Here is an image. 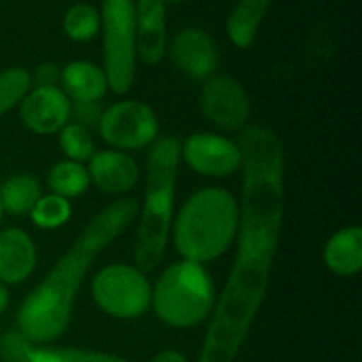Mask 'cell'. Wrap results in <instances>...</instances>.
<instances>
[{
	"instance_id": "cell-1",
	"label": "cell",
	"mask_w": 362,
	"mask_h": 362,
	"mask_svg": "<svg viewBox=\"0 0 362 362\" xmlns=\"http://www.w3.org/2000/svg\"><path fill=\"white\" fill-rule=\"evenodd\" d=\"M243 197L237 251L216 300L197 362H233L265 299L285 212V152L271 129L247 126L239 134Z\"/></svg>"
},
{
	"instance_id": "cell-2",
	"label": "cell",
	"mask_w": 362,
	"mask_h": 362,
	"mask_svg": "<svg viewBox=\"0 0 362 362\" xmlns=\"http://www.w3.org/2000/svg\"><path fill=\"white\" fill-rule=\"evenodd\" d=\"M138 209L133 198H120L103 207L21 303L16 329L35 345L60 338L69 327L76 297L92 264L133 223Z\"/></svg>"
},
{
	"instance_id": "cell-3",
	"label": "cell",
	"mask_w": 362,
	"mask_h": 362,
	"mask_svg": "<svg viewBox=\"0 0 362 362\" xmlns=\"http://www.w3.org/2000/svg\"><path fill=\"white\" fill-rule=\"evenodd\" d=\"M180 165V141L159 136L147 156V180L138 221L134 262L144 272L154 271L165 258L175 216V189Z\"/></svg>"
},
{
	"instance_id": "cell-4",
	"label": "cell",
	"mask_w": 362,
	"mask_h": 362,
	"mask_svg": "<svg viewBox=\"0 0 362 362\" xmlns=\"http://www.w3.org/2000/svg\"><path fill=\"white\" fill-rule=\"evenodd\" d=\"M239 226V204L223 187L191 194L173 216L170 239L182 260L209 264L232 246Z\"/></svg>"
},
{
	"instance_id": "cell-5",
	"label": "cell",
	"mask_w": 362,
	"mask_h": 362,
	"mask_svg": "<svg viewBox=\"0 0 362 362\" xmlns=\"http://www.w3.org/2000/svg\"><path fill=\"white\" fill-rule=\"evenodd\" d=\"M216 300V285L205 265L180 260L158 278L151 306L159 320L170 327L189 329L211 317Z\"/></svg>"
},
{
	"instance_id": "cell-6",
	"label": "cell",
	"mask_w": 362,
	"mask_h": 362,
	"mask_svg": "<svg viewBox=\"0 0 362 362\" xmlns=\"http://www.w3.org/2000/svg\"><path fill=\"white\" fill-rule=\"evenodd\" d=\"M103 59L108 88L127 94L136 74V18L133 0H105L101 14Z\"/></svg>"
},
{
	"instance_id": "cell-7",
	"label": "cell",
	"mask_w": 362,
	"mask_h": 362,
	"mask_svg": "<svg viewBox=\"0 0 362 362\" xmlns=\"http://www.w3.org/2000/svg\"><path fill=\"white\" fill-rule=\"evenodd\" d=\"M92 297L103 313L120 320H131L147 313L152 286L136 265L110 264L99 269L92 279Z\"/></svg>"
},
{
	"instance_id": "cell-8",
	"label": "cell",
	"mask_w": 362,
	"mask_h": 362,
	"mask_svg": "<svg viewBox=\"0 0 362 362\" xmlns=\"http://www.w3.org/2000/svg\"><path fill=\"white\" fill-rule=\"evenodd\" d=\"M98 129L115 151H140L159 138V120L147 103L122 99L105 108Z\"/></svg>"
},
{
	"instance_id": "cell-9",
	"label": "cell",
	"mask_w": 362,
	"mask_h": 362,
	"mask_svg": "<svg viewBox=\"0 0 362 362\" xmlns=\"http://www.w3.org/2000/svg\"><path fill=\"white\" fill-rule=\"evenodd\" d=\"M180 159L200 175L223 179L243 170L239 144L216 133H194L180 144Z\"/></svg>"
},
{
	"instance_id": "cell-10",
	"label": "cell",
	"mask_w": 362,
	"mask_h": 362,
	"mask_svg": "<svg viewBox=\"0 0 362 362\" xmlns=\"http://www.w3.org/2000/svg\"><path fill=\"white\" fill-rule=\"evenodd\" d=\"M200 108L205 119L228 131L247 127L251 113L250 95L243 85L230 76H211L200 90Z\"/></svg>"
},
{
	"instance_id": "cell-11",
	"label": "cell",
	"mask_w": 362,
	"mask_h": 362,
	"mask_svg": "<svg viewBox=\"0 0 362 362\" xmlns=\"http://www.w3.org/2000/svg\"><path fill=\"white\" fill-rule=\"evenodd\" d=\"M18 106L25 127L41 136L59 133L71 122V101L60 87H30Z\"/></svg>"
},
{
	"instance_id": "cell-12",
	"label": "cell",
	"mask_w": 362,
	"mask_h": 362,
	"mask_svg": "<svg viewBox=\"0 0 362 362\" xmlns=\"http://www.w3.org/2000/svg\"><path fill=\"white\" fill-rule=\"evenodd\" d=\"M170 59L180 73L197 81L214 76L219 64L214 39L197 27L184 28L173 37L170 45Z\"/></svg>"
},
{
	"instance_id": "cell-13",
	"label": "cell",
	"mask_w": 362,
	"mask_h": 362,
	"mask_svg": "<svg viewBox=\"0 0 362 362\" xmlns=\"http://www.w3.org/2000/svg\"><path fill=\"white\" fill-rule=\"evenodd\" d=\"M87 170L90 184L110 197H119L131 191L140 177V168L133 156L115 148L94 152L88 159Z\"/></svg>"
},
{
	"instance_id": "cell-14",
	"label": "cell",
	"mask_w": 362,
	"mask_h": 362,
	"mask_svg": "<svg viewBox=\"0 0 362 362\" xmlns=\"http://www.w3.org/2000/svg\"><path fill=\"white\" fill-rule=\"evenodd\" d=\"M136 53L147 66H158L166 52V13L161 0H138Z\"/></svg>"
},
{
	"instance_id": "cell-15",
	"label": "cell",
	"mask_w": 362,
	"mask_h": 362,
	"mask_svg": "<svg viewBox=\"0 0 362 362\" xmlns=\"http://www.w3.org/2000/svg\"><path fill=\"white\" fill-rule=\"evenodd\" d=\"M37 265V250L25 230L11 226L0 232V283L20 285Z\"/></svg>"
},
{
	"instance_id": "cell-16",
	"label": "cell",
	"mask_w": 362,
	"mask_h": 362,
	"mask_svg": "<svg viewBox=\"0 0 362 362\" xmlns=\"http://www.w3.org/2000/svg\"><path fill=\"white\" fill-rule=\"evenodd\" d=\"M59 87L71 103L101 101L108 92V80L99 66L87 60H76L62 69Z\"/></svg>"
},
{
	"instance_id": "cell-17",
	"label": "cell",
	"mask_w": 362,
	"mask_h": 362,
	"mask_svg": "<svg viewBox=\"0 0 362 362\" xmlns=\"http://www.w3.org/2000/svg\"><path fill=\"white\" fill-rule=\"evenodd\" d=\"M324 262L334 274L350 278L362 267V230L349 226L336 232L324 247Z\"/></svg>"
},
{
	"instance_id": "cell-18",
	"label": "cell",
	"mask_w": 362,
	"mask_h": 362,
	"mask_svg": "<svg viewBox=\"0 0 362 362\" xmlns=\"http://www.w3.org/2000/svg\"><path fill=\"white\" fill-rule=\"evenodd\" d=\"M271 0H239L233 13L226 21L230 41L239 48L253 45Z\"/></svg>"
},
{
	"instance_id": "cell-19",
	"label": "cell",
	"mask_w": 362,
	"mask_h": 362,
	"mask_svg": "<svg viewBox=\"0 0 362 362\" xmlns=\"http://www.w3.org/2000/svg\"><path fill=\"white\" fill-rule=\"evenodd\" d=\"M41 197L42 191L39 180L35 177L27 175V173L9 177L0 186V207H2L4 214H30V211Z\"/></svg>"
},
{
	"instance_id": "cell-20",
	"label": "cell",
	"mask_w": 362,
	"mask_h": 362,
	"mask_svg": "<svg viewBox=\"0 0 362 362\" xmlns=\"http://www.w3.org/2000/svg\"><path fill=\"white\" fill-rule=\"evenodd\" d=\"M48 187L53 194H59L69 202L81 197L90 187L87 166L69 159L57 163L48 173Z\"/></svg>"
},
{
	"instance_id": "cell-21",
	"label": "cell",
	"mask_w": 362,
	"mask_h": 362,
	"mask_svg": "<svg viewBox=\"0 0 362 362\" xmlns=\"http://www.w3.org/2000/svg\"><path fill=\"white\" fill-rule=\"evenodd\" d=\"M71 202L59 194H42L30 211V218L39 228L55 230L66 225L71 218Z\"/></svg>"
},
{
	"instance_id": "cell-22",
	"label": "cell",
	"mask_w": 362,
	"mask_h": 362,
	"mask_svg": "<svg viewBox=\"0 0 362 362\" xmlns=\"http://www.w3.org/2000/svg\"><path fill=\"white\" fill-rule=\"evenodd\" d=\"M101 28V16L88 4H76L64 16V30L73 41L85 42L95 37Z\"/></svg>"
},
{
	"instance_id": "cell-23",
	"label": "cell",
	"mask_w": 362,
	"mask_h": 362,
	"mask_svg": "<svg viewBox=\"0 0 362 362\" xmlns=\"http://www.w3.org/2000/svg\"><path fill=\"white\" fill-rule=\"evenodd\" d=\"M59 145L69 161L85 163L94 156L95 145L90 129L69 122L59 131Z\"/></svg>"
},
{
	"instance_id": "cell-24",
	"label": "cell",
	"mask_w": 362,
	"mask_h": 362,
	"mask_svg": "<svg viewBox=\"0 0 362 362\" xmlns=\"http://www.w3.org/2000/svg\"><path fill=\"white\" fill-rule=\"evenodd\" d=\"M30 362H129L119 356L71 346H35Z\"/></svg>"
},
{
	"instance_id": "cell-25",
	"label": "cell",
	"mask_w": 362,
	"mask_h": 362,
	"mask_svg": "<svg viewBox=\"0 0 362 362\" xmlns=\"http://www.w3.org/2000/svg\"><path fill=\"white\" fill-rule=\"evenodd\" d=\"M30 73L21 67H9L0 73V117L20 105L23 95L30 90Z\"/></svg>"
},
{
	"instance_id": "cell-26",
	"label": "cell",
	"mask_w": 362,
	"mask_h": 362,
	"mask_svg": "<svg viewBox=\"0 0 362 362\" xmlns=\"http://www.w3.org/2000/svg\"><path fill=\"white\" fill-rule=\"evenodd\" d=\"M35 343L20 329H11L0 336V359L4 362H30Z\"/></svg>"
},
{
	"instance_id": "cell-27",
	"label": "cell",
	"mask_w": 362,
	"mask_h": 362,
	"mask_svg": "<svg viewBox=\"0 0 362 362\" xmlns=\"http://www.w3.org/2000/svg\"><path fill=\"white\" fill-rule=\"evenodd\" d=\"M103 112L105 108L101 106V101H76L71 103V119L78 126H83L87 129L99 126Z\"/></svg>"
},
{
	"instance_id": "cell-28",
	"label": "cell",
	"mask_w": 362,
	"mask_h": 362,
	"mask_svg": "<svg viewBox=\"0 0 362 362\" xmlns=\"http://www.w3.org/2000/svg\"><path fill=\"white\" fill-rule=\"evenodd\" d=\"M60 74H62V69L57 64H39L30 74L32 87H59Z\"/></svg>"
},
{
	"instance_id": "cell-29",
	"label": "cell",
	"mask_w": 362,
	"mask_h": 362,
	"mask_svg": "<svg viewBox=\"0 0 362 362\" xmlns=\"http://www.w3.org/2000/svg\"><path fill=\"white\" fill-rule=\"evenodd\" d=\"M151 362H187V359L177 350H161Z\"/></svg>"
},
{
	"instance_id": "cell-30",
	"label": "cell",
	"mask_w": 362,
	"mask_h": 362,
	"mask_svg": "<svg viewBox=\"0 0 362 362\" xmlns=\"http://www.w3.org/2000/svg\"><path fill=\"white\" fill-rule=\"evenodd\" d=\"M9 308V290H7V285L0 283V317L7 311Z\"/></svg>"
},
{
	"instance_id": "cell-31",
	"label": "cell",
	"mask_w": 362,
	"mask_h": 362,
	"mask_svg": "<svg viewBox=\"0 0 362 362\" xmlns=\"http://www.w3.org/2000/svg\"><path fill=\"white\" fill-rule=\"evenodd\" d=\"M161 2H163V4H165V2H172V4H175V2H180V0H161Z\"/></svg>"
},
{
	"instance_id": "cell-32",
	"label": "cell",
	"mask_w": 362,
	"mask_h": 362,
	"mask_svg": "<svg viewBox=\"0 0 362 362\" xmlns=\"http://www.w3.org/2000/svg\"><path fill=\"white\" fill-rule=\"evenodd\" d=\"M2 218H4V211H2V207H0V223H2Z\"/></svg>"
}]
</instances>
